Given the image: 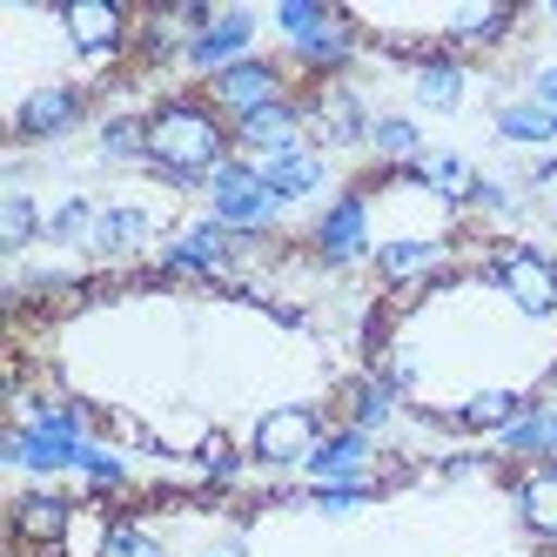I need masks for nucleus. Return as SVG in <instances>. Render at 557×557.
<instances>
[{
  "instance_id": "4",
  "label": "nucleus",
  "mask_w": 557,
  "mask_h": 557,
  "mask_svg": "<svg viewBox=\"0 0 557 557\" xmlns=\"http://www.w3.org/2000/svg\"><path fill=\"white\" fill-rule=\"evenodd\" d=\"M61 21V41L74 61H88V67H114L128 48H135V14H122L114 0H74V8L54 14Z\"/></svg>"
},
{
  "instance_id": "12",
  "label": "nucleus",
  "mask_w": 557,
  "mask_h": 557,
  "mask_svg": "<svg viewBox=\"0 0 557 557\" xmlns=\"http://www.w3.org/2000/svg\"><path fill=\"white\" fill-rule=\"evenodd\" d=\"M169 215L162 209H148V202H101L95 215V235H88V256L95 262H128L141 249H162L169 243Z\"/></svg>"
},
{
  "instance_id": "25",
  "label": "nucleus",
  "mask_w": 557,
  "mask_h": 557,
  "mask_svg": "<svg viewBox=\"0 0 557 557\" xmlns=\"http://www.w3.org/2000/svg\"><path fill=\"white\" fill-rule=\"evenodd\" d=\"M95 154L108 169H148V114H108L95 128Z\"/></svg>"
},
{
  "instance_id": "35",
  "label": "nucleus",
  "mask_w": 557,
  "mask_h": 557,
  "mask_svg": "<svg viewBox=\"0 0 557 557\" xmlns=\"http://www.w3.org/2000/svg\"><path fill=\"white\" fill-rule=\"evenodd\" d=\"M376 497V484H315L309 491V510H323V517H349V510H363Z\"/></svg>"
},
{
  "instance_id": "38",
  "label": "nucleus",
  "mask_w": 557,
  "mask_h": 557,
  "mask_svg": "<svg viewBox=\"0 0 557 557\" xmlns=\"http://www.w3.org/2000/svg\"><path fill=\"white\" fill-rule=\"evenodd\" d=\"M531 101H544V108L557 114V61H537V67H531Z\"/></svg>"
},
{
  "instance_id": "22",
  "label": "nucleus",
  "mask_w": 557,
  "mask_h": 557,
  "mask_svg": "<svg viewBox=\"0 0 557 557\" xmlns=\"http://www.w3.org/2000/svg\"><path fill=\"white\" fill-rule=\"evenodd\" d=\"M497 457L524 463V470L557 463V404H531V410L517 417L510 430H497Z\"/></svg>"
},
{
  "instance_id": "36",
  "label": "nucleus",
  "mask_w": 557,
  "mask_h": 557,
  "mask_svg": "<svg viewBox=\"0 0 557 557\" xmlns=\"http://www.w3.org/2000/svg\"><path fill=\"white\" fill-rule=\"evenodd\" d=\"M524 202H531V195L524 188H517V182H497V175H484V182H476V202L470 209H484V215H524Z\"/></svg>"
},
{
  "instance_id": "10",
  "label": "nucleus",
  "mask_w": 557,
  "mask_h": 557,
  "mask_svg": "<svg viewBox=\"0 0 557 557\" xmlns=\"http://www.w3.org/2000/svg\"><path fill=\"white\" fill-rule=\"evenodd\" d=\"M95 444V436H61V430H34V423H14L8 436H0V463L21 470V476H41V484H54V476H82V450Z\"/></svg>"
},
{
  "instance_id": "11",
  "label": "nucleus",
  "mask_w": 557,
  "mask_h": 557,
  "mask_svg": "<svg viewBox=\"0 0 557 557\" xmlns=\"http://www.w3.org/2000/svg\"><path fill=\"white\" fill-rule=\"evenodd\" d=\"M370 128H376V108L349 82H323L309 95V141L323 154L330 148H370Z\"/></svg>"
},
{
  "instance_id": "1",
  "label": "nucleus",
  "mask_w": 557,
  "mask_h": 557,
  "mask_svg": "<svg viewBox=\"0 0 557 557\" xmlns=\"http://www.w3.org/2000/svg\"><path fill=\"white\" fill-rule=\"evenodd\" d=\"M228 154L235 128L209 108V95H169L162 108H148V169L175 195H202Z\"/></svg>"
},
{
  "instance_id": "28",
  "label": "nucleus",
  "mask_w": 557,
  "mask_h": 557,
  "mask_svg": "<svg viewBox=\"0 0 557 557\" xmlns=\"http://www.w3.org/2000/svg\"><path fill=\"white\" fill-rule=\"evenodd\" d=\"M396 410H404V389H396L383 370L349 383V423H356V430H370V436H376V430L396 423Z\"/></svg>"
},
{
  "instance_id": "15",
  "label": "nucleus",
  "mask_w": 557,
  "mask_h": 557,
  "mask_svg": "<svg viewBox=\"0 0 557 557\" xmlns=\"http://www.w3.org/2000/svg\"><path fill=\"white\" fill-rule=\"evenodd\" d=\"M256 169H262L269 195H275L283 209L323 202V195H330V154L315 148V141H296V148H283V154H269V162H256Z\"/></svg>"
},
{
  "instance_id": "2",
  "label": "nucleus",
  "mask_w": 557,
  "mask_h": 557,
  "mask_svg": "<svg viewBox=\"0 0 557 557\" xmlns=\"http://www.w3.org/2000/svg\"><path fill=\"white\" fill-rule=\"evenodd\" d=\"M202 215H215L222 228H235V235H249V243H262V235H275L283 228V202L269 195V182H262V169L249 162V154H228V162L209 175V188H202Z\"/></svg>"
},
{
  "instance_id": "5",
  "label": "nucleus",
  "mask_w": 557,
  "mask_h": 557,
  "mask_svg": "<svg viewBox=\"0 0 557 557\" xmlns=\"http://www.w3.org/2000/svg\"><path fill=\"white\" fill-rule=\"evenodd\" d=\"M209 108L222 114V122H249V114L275 108V101H289V67L283 61H269V54H249V61H235L228 74H215V82H202Z\"/></svg>"
},
{
  "instance_id": "18",
  "label": "nucleus",
  "mask_w": 557,
  "mask_h": 557,
  "mask_svg": "<svg viewBox=\"0 0 557 557\" xmlns=\"http://www.w3.org/2000/svg\"><path fill=\"white\" fill-rule=\"evenodd\" d=\"M74 517H82V504H74L61 484H34V491H21V497H14V537H21V544L54 550V544H67Z\"/></svg>"
},
{
  "instance_id": "7",
  "label": "nucleus",
  "mask_w": 557,
  "mask_h": 557,
  "mask_svg": "<svg viewBox=\"0 0 557 557\" xmlns=\"http://www.w3.org/2000/svg\"><path fill=\"white\" fill-rule=\"evenodd\" d=\"M323 444V410L315 404H283V410H262L249 430V457L269 470H302L309 450Z\"/></svg>"
},
{
  "instance_id": "19",
  "label": "nucleus",
  "mask_w": 557,
  "mask_h": 557,
  "mask_svg": "<svg viewBox=\"0 0 557 557\" xmlns=\"http://www.w3.org/2000/svg\"><path fill=\"white\" fill-rule=\"evenodd\" d=\"M404 182H417L430 202H444V209H470L484 175H476V162H470V154H457V148H423V162L404 169Z\"/></svg>"
},
{
  "instance_id": "23",
  "label": "nucleus",
  "mask_w": 557,
  "mask_h": 557,
  "mask_svg": "<svg viewBox=\"0 0 557 557\" xmlns=\"http://www.w3.org/2000/svg\"><path fill=\"white\" fill-rule=\"evenodd\" d=\"M517 27L510 8H491V0H470V8H450V14H436V34L457 48H497L504 34Z\"/></svg>"
},
{
  "instance_id": "31",
  "label": "nucleus",
  "mask_w": 557,
  "mask_h": 557,
  "mask_svg": "<svg viewBox=\"0 0 557 557\" xmlns=\"http://www.w3.org/2000/svg\"><path fill=\"white\" fill-rule=\"evenodd\" d=\"M336 21V8H323V0H275L269 8V27L283 34V48H302L309 34H323Z\"/></svg>"
},
{
  "instance_id": "8",
  "label": "nucleus",
  "mask_w": 557,
  "mask_h": 557,
  "mask_svg": "<svg viewBox=\"0 0 557 557\" xmlns=\"http://www.w3.org/2000/svg\"><path fill=\"white\" fill-rule=\"evenodd\" d=\"M256 34H262V14L256 8H215V21L182 48V67L202 74V82H215V74H228L235 61L256 54Z\"/></svg>"
},
{
  "instance_id": "6",
  "label": "nucleus",
  "mask_w": 557,
  "mask_h": 557,
  "mask_svg": "<svg viewBox=\"0 0 557 557\" xmlns=\"http://www.w3.org/2000/svg\"><path fill=\"white\" fill-rule=\"evenodd\" d=\"M309 249L323 256L330 269H349V262H370L376 256V235H370V188H336L323 215L309 228Z\"/></svg>"
},
{
  "instance_id": "9",
  "label": "nucleus",
  "mask_w": 557,
  "mask_h": 557,
  "mask_svg": "<svg viewBox=\"0 0 557 557\" xmlns=\"http://www.w3.org/2000/svg\"><path fill=\"white\" fill-rule=\"evenodd\" d=\"M491 283L524 309V315H557V262L531 243H504L491 249Z\"/></svg>"
},
{
  "instance_id": "17",
  "label": "nucleus",
  "mask_w": 557,
  "mask_h": 557,
  "mask_svg": "<svg viewBox=\"0 0 557 557\" xmlns=\"http://www.w3.org/2000/svg\"><path fill=\"white\" fill-rule=\"evenodd\" d=\"M370 262H376V275L389 289H417V283L450 269V243L444 235H389V243H376Z\"/></svg>"
},
{
  "instance_id": "34",
  "label": "nucleus",
  "mask_w": 557,
  "mask_h": 557,
  "mask_svg": "<svg viewBox=\"0 0 557 557\" xmlns=\"http://www.w3.org/2000/svg\"><path fill=\"white\" fill-rule=\"evenodd\" d=\"M195 470H202L209 484H235V476H243V450H235L222 430H209L202 444H195Z\"/></svg>"
},
{
  "instance_id": "20",
  "label": "nucleus",
  "mask_w": 557,
  "mask_h": 557,
  "mask_svg": "<svg viewBox=\"0 0 557 557\" xmlns=\"http://www.w3.org/2000/svg\"><path fill=\"white\" fill-rule=\"evenodd\" d=\"M470 61L450 48V54H423L417 67H410V101L417 108H430V114H457L463 101H470Z\"/></svg>"
},
{
  "instance_id": "16",
  "label": "nucleus",
  "mask_w": 557,
  "mask_h": 557,
  "mask_svg": "<svg viewBox=\"0 0 557 557\" xmlns=\"http://www.w3.org/2000/svg\"><path fill=\"white\" fill-rule=\"evenodd\" d=\"M296 141H309V101L302 95L249 114V122H235V154H249V162H269V154H283Z\"/></svg>"
},
{
  "instance_id": "37",
  "label": "nucleus",
  "mask_w": 557,
  "mask_h": 557,
  "mask_svg": "<svg viewBox=\"0 0 557 557\" xmlns=\"http://www.w3.org/2000/svg\"><path fill=\"white\" fill-rule=\"evenodd\" d=\"M517 188L524 195H557V154H531V162L517 169Z\"/></svg>"
},
{
  "instance_id": "14",
  "label": "nucleus",
  "mask_w": 557,
  "mask_h": 557,
  "mask_svg": "<svg viewBox=\"0 0 557 557\" xmlns=\"http://www.w3.org/2000/svg\"><path fill=\"white\" fill-rule=\"evenodd\" d=\"M302 476H309V484H370V476H376V436L356 430V423L323 430V444L309 450Z\"/></svg>"
},
{
  "instance_id": "29",
  "label": "nucleus",
  "mask_w": 557,
  "mask_h": 557,
  "mask_svg": "<svg viewBox=\"0 0 557 557\" xmlns=\"http://www.w3.org/2000/svg\"><path fill=\"white\" fill-rule=\"evenodd\" d=\"M41 215H48V209L34 202L27 188H8V195H0V249H8L14 262L41 243Z\"/></svg>"
},
{
  "instance_id": "3",
  "label": "nucleus",
  "mask_w": 557,
  "mask_h": 557,
  "mask_svg": "<svg viewBox=\"0 0 557 557\" xmlns=\"http://www.w3.org/2000/svg\"><path fill=\"white\" fill-rule=\"evenodd\" d=\"M249 235H235V228H222L215 215H195V222H182L162 249H154V269L162 275H188V283H215V275H235L249 262Z\"/></svg>"
},
{
  "instance_id": "21",
  "label": "nucleus",
  "mask_w": 557,
  "mask_h": 557,
  "mask_svg": "<svg viewBox=\"0 0 557 557\" xmlns=\"http://www.w3.org/2000/svg\"><path fill=\"white\" fill-rule=\"evenodd\" d=\"M491 135L510 141V148H531V154H550L557 148V114L531 95H517V101H497L491 108Z\"/></svg>"
},
{
  "instance_id": "33",
  "label": "nucleus",
  "mask_w": 557,
  "mask_h": 557,
  "mask_svg": "<svg viewBox=\"0 0 557 557\" xmlns=\"http://www.w3.org/2000/svg\"><path fill=\"white\" fill-rule=\"evenodd\" d=\"M101 557H169V544L154 537L135 517H108V537H101Z\"/></svg>"
},
{
  "instance_id": "27",
  "label": "nucleus",
  "mask_w": 557,
  "mask_h": 557,
  "mask_svg": "<svg viewBox=\"0 0 557 557\" xmlns=\"http://www.w3.org/2000/svg\"><path fill=\"white\" fill-rule=\"evenodd\" d=\"M95 215H101V202H88V195H61V202H48V215H41V243L48 249H88Z\"/></svg>"
},
{
  "instance_id": "30",
  "label": "nucleus",
  "mask_w": 557,
  "mask_h": 557,
  "mask_svg": "<svg viewBox=\"0 0 557 557\" xmlns=\"http://www.w3.org/2000/svg\"><path fill=\"white\" fill-rule=\"evenodd\" d=\"M524 410H531V404H524V389H476V396H463V404H457V423L497 436V430H510Z\"/></svg>"
},
{
  "instance_id": "32",
  "label": "nucleus",
  "mask_w": 557,
  "mask_h": 557,
  "mask_svg": "<svg viewBox=\"0 0 557 557\" xmlns=\"http://www.w3.org/2000/svg\"><path fill=\"white\" fill-rule=\"evenodd\" d=\"M82 476H88V491L95 497H108V491H128V457L122 450H114V444H101V436H95V444L82 450Z\"/></svg>"
},
{
  "instance_id": "24",
  "label": "nucleus",
  "mask_w": 557,
  "mask_h": 557,
  "mask_svg": "<svg viewBox=\"0 0 557 557\" xmlns=\"http://www.w3.org/2000/svg\"><path fill=\"white\" fill-rule=\"evenodd\" d=\"M517 517H524V531L557 544V463H537L517 476Z\"/></svg>"
},
{
  "instance_id": "13",
  "label": "nucleus",
  "mask_w": 557,
  "mask_h": 557,
  "mask_svg": "<svg viewBox=\"0 0 557 557\" xmlns=\"http://www.w3.org/2000/svg\"><path fill=\"white\" fill-rule=\"evenodd\" d=\"M82 122H88L82 88H74V82H41L34 95H21V108L8 114V135L14 141H67Z\"/></svg>"
},
{
  "instance_id": "26",
  "label": "nucleus",
  "mask_w": 557,
  "mask_h": 557,
  "mask_svg": "<svg viewBox=\"0 0 557 557\" xmlns=\"http://www.w3.org/2000/svg\"><path fill=\"white\" fill-rule=\"evenodd\" d=\"M423 128L410 122V114H376V128H370V154H376V162L383 169H396V175H404V169H417L423 162Z\"/></svg>"
},
{
  "instance_id": "39",
  "label": "nucleus",
  "mask_w": 557,
  "mask_h": 557,
  "mask_svg": "<svg viewBox=\"0 0 557 557\" xmlns=\"http://www.w3.org/2000/svg\"><path fill=\"white\" fill-rule=\"evenodd\" d=\"M202 557H249V544H243V537H215Z\"/></svg>"
}]
</instances>
